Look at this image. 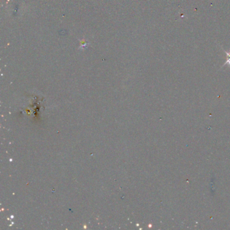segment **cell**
I'll use <instances>...</instances> for the list:
<instances>
[{"label":"cell","mask_w":230,"mask_h":230,"mask_svg":"<svg viewBox=\"0 0 230 230\" xmlns=\"http://www.w3.org/2000/svg\"><path fill=\"white\" fill-rule=\"evenodd\" d=\"M221 50H223V52L226 53V55H227V60H226V63H224V64H223V65L221 66V68H223V67L224 66L227 65V64L229 66V67L230 68V50H229V52H227V51H225V50H223V49L221 47Z\"/></svg>","instance_id":"1"}]
</instances>
